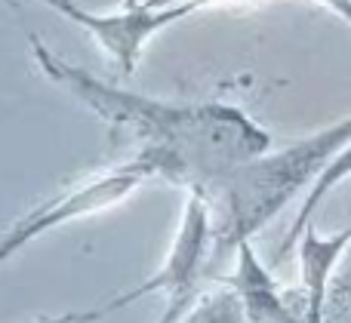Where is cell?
<instances>
[{
  "instance_id": "1",
  "label": "cell",
  "mask_w": 351,
  "mask_h": 323,
  "mask_svg": "<svg viewBox=\"0 0 351 323\" xmlns=\"http://www.w3.org/2000/svg\"><path fill=\"white\" fill-rule=\"evenodd\" d=\"M34 62L65 86L117 135L133 142V157L148 179L185 191H206L237 166L271 151V135L243 108L228 102H170L117 90L84 68L59 59L37 34L28 37Z\"/></svg>"
},
{
  "instance_id": "2",
  "label": "cell",
  "mask_w": 351,
  "mask_h": 323,
  "mask_svg": "<svg viewBox=\"0 0 351 323\" xmlns=\"http://www.w3.org/2000/svg\"><path fill=\"white\" fill-rule=\"evenodd\" d=\"M348 145L351 114L219 179L213 188L204 191L213 213V250L228 253L271 225L287 203L299 191L311 188L324 166Z\"/></svg>"
},
{
  "instance_id": "3",
  "label": "cell",
  "mask_w": 351,
  "mask_h": 323,
  "mask_svg": "<svg viewBox=\"0 0 351 323\" xmlns=\"http://www.w3.org/2000/svg\"><path fill=\"white\" fill-rule=\"evenodd\" d=\"M210 253H213L210 203H206L204 191H188L179 228H176V237L170 244V253H167L164 265H160L145 283L121 293L117 299H111L108 305H105V311L114 314V311H121V308L133 305V302H139V299L164 293L167 308H164V314H160L158 323H179L188 311H191L194 299H197L200 277H204V268H206V262H210Z\"/></svg>"
},
{
  "instance_id": "4",
  "label": "cell",
  "mask_w": 351,
  "mask_h": 323,
  "mask_svg": "<svg viewBox=\"0 0 351 323\" xmlns=\"http://www.w3.org/2000/svg\"><path fill=\"white\" fill-rule=\"evenodd\" d=\"M145 182H148L145 172L127 160V164L114 166V170L96 172V176L71 185L68 191L56 194L53 201H47V203H40V207H34L31 213H25L22 219L0 237V265L16 256L22 246H28L31 240L43 237L47 231H56V228H62V225H71V222L90 219V216H99V213H105V209L121 207V203L130 201Z\"/></svg>"
},
{
  "instance_id": "5",
  "label": "cell",
  "mask_w": 351,
  "mask_h": 323,
  "mask_svg": "<svg viewBox=\"0 0 351 323\" xmlns=\"http://www.w3.org/2000/svg\"><path fill=\"white\" fill-rule=\"evenodd\" d=\"M40 3L65 16L68 22L80 25L86 34H93V40L117 59L123 77H130L139 65V55L145 49L148 37L185 18L204 0H142V3L130 0L127 10L121 12H93L74 3V0H40Z\"/></svg>"
},
{
  "instance_id": "6",
  "label": "cell",
  "mask_w": 351,
  "mask_h": 323,
  "mask_svg": "<svg viewBox=\"0 0 351 323\" xmlns=\"http://www.w3.org/2000/svg\"><path fill=\"white\" fill-rule=\"evenodd\" d=\"M228 289L241 308L243 323H302L299 293L278 287L250 240L234 246V274L228 277Z\"/></svg>"
},
{
  "instance_id": "7",
  "label": "cell",
  "mask_w": 351,
  "mask_h": 323,
  "mask_svg": "<svg viewBox=\"0 0 351 323\" xmlns=\"http://www.w3.org/2000/svg\"><path fill=\"white\" fill-rule=\"evenodd\" d=\"M348 244H351V228L336 234H317L311 225L296 240L299 274H302V287L296 293H299L302 323H324L330 287H333V271L339 265V259L348 253Z\"/></svg>"
},
{
  "instance_id": "8",
  "label": "cell",
  "mask_w": 351,
  "mask_h": 323,
  "mask_svg": "<svg viewBox=\"0 0 351 323\" xmlns=\"http://www.w3.org/2000/svg\"><path fill=\"white\" fill-rule=\"evenodd\" d=\"M346 179H351V145L348 148H342L339 154H336L333 160H330L327 166H324V172L315 179V185L308 188V197L302 201V207H299V213H296V219H293V225H290V231H287V237H284V244L278 246V253H274V262H280V259H287L293 253V246H296V240L302 237V231L311 225V216L317 213V207H321L324 201L330 197V191L333 188H339Z\"/></svg>"
},
{
  "instance_id": "9",
  "label": "cell",
  "mask_w": 351,
  "mask_h": 323,
  "mask_svg": "<svg viewBox=\"0 0 351 323\" xmlns=\"http://www.w3.org/2000/svg\"><path fill=\"white\" fill-rule=\"evenodd\" d=\"M324 323H351V265L342 271V277L330 287V302Z\"/></svg>"
},
{
  "instance_id": "10",
  "label": "cell",
  "mask_w": 351,
  "mask_h": 323,
  "mask_svg": "<svg viewBox=\"0 0 351 323\" xmlns=\"http://www.w3.org/2000/svg\"><path fill=\"white\" fill-rule=\"evenodd\" d=\"M102 318H108L105 305L102 308H93V311H65V314H56V318H43L37 323H96Z\"/></svg>"
},
{
  "instance_id": "11",
  "label": "cell",
  "mask_w": 351,
  "mask_h": 323,
  "mask_svg": "<svg viewBox=\"0 0 351 323\" xmlns=\"http://www.w3.org/2000/svg\"><path fill=\"white\" fill-rule=\"evenodd\" d=\"M317 3H324L327 10H333L336 16H342L351 25V0H317Z\"/></svg>"
},
{
  "instance_id": "12",
  "label": "cell",
  "mask_w": 351,
  "mask_h": 323,
  "mask_svg": "<svg viewBox=\"0 0 351 323\" xmlns=\"http://www.w3.org/2000/svg\"><path fill=\"white\" fill-rule=\"evenodd\" d=\"M3 3H6V6H10V10H12V12H19V10H22V6H19V0H3Z\"/></svg>"
},
{
  "instance_id": "13",
  "label": "cell",
  "mask_w": 351,
  "mask_h": 323,
  "mask_svg": "<svg viewBox=\"0 0 351 323\" xmlns=\"http://www.w3.org/2000/svg\"><path fill=\"white\" fill-rule=\"evenodd\" d=\"M348 256H351V244H348Z\"/></svg>"
}]
</instances>
